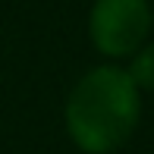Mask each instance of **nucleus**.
<instances>
[{"label":"nucleus","mask_w":154,"mask_h":154,"mask_svg":"<svg viewBox=\"0 0 154 154\" xmlns=\"http://www.w3.org/2000/svg\"><path fill=\"white\" fill-rule=\"evenodd\" d=\"M142 116V91L120 66L85 72L66 101V132L85 154H113L132 138Z\"/></svg>","instance_id":"nucleus-1"},{"label":"nucleus","mask_w":154,"mask_h":154,"mask_svg":"<svg viewBox=\"0 0 154 154\" xmlns=\"http://www.w3.org/2000/svg\"><path fill=\"white\" fill-rule=\"evenodd\" d=\"M88 32L104 57H129L151 32V6L148 0H94Z\"/></svg>","instance_id":"nucleus-2"},{"label":"nucleus","mask_w":154,"mask_h":154,"mask_svg":"<svg viewBox=\"0 0 154 154\" xmlns=\"http://www.w3.org/2000/svg\"><path fill=\"white\" fill-rule=\"evenodd\" d=\"M129 79L135 82L138 91H154V44H142L135 54H132V63H129Z\"/></svg>","instance_id":"nucleus-3"}]
</instances>
